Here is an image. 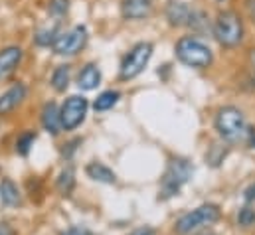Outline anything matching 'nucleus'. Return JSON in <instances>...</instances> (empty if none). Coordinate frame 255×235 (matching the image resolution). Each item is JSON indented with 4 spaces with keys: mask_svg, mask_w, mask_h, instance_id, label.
I'll return each mask as SVG.
<instances>
[{
    "mask_svg": "<svg viewBox=\"0 0 255 235\" xmlns=\"http://www.w3.org/2000/svg\"><path fill=\"white\" fill-rule=\"evenodd\" d=\"M220 208L216 204H204L196 210H192L188 214H184L176 224H174V232L178 235H188L200 228L212 226L220 220Z\"/></svg>",
    "mask_w": 255,
    "mask_h": 235,
    "instance_id": "obj_3",
    "label": "nucleus"
},
{
    "mask_svg": "<svg viewBox=\"0 0 255 235\" xmlns=\"http://www.w3.org/2000/svg\"><path fill=\"white\" fill-rule=\"evenodd\" d=\"M69 73H71L69 65H60V67H56V71L52 73V87H54L58 93H62V91L67 89V85H69Z\"/></svg>",
    "mask_w": 255,
    "mask_h": 235,
    "instance_id": "obj_18",
    "label": "nucleus"
},
{
    "mask_svg": "<svg viewBox=\"0 0 255 235\" xmlns=\"http://www.w3.org/2000/svg\"><path fill=\"white\" fill-rule=\"evenodd\" d=\"M246 200H248V202H254L255 200V186L246 190Z\"/></svg>",
    "mask_w": 255,
    "mask_h": 235,
    "instance_id": "obj_28",
    "label": "nucleus"
},
{
    "mask_svg": "<svg viewBox=\"0 0 255 235\" xmlns=\"http://www.w3.org/2000/svg\"><path fill=\"white\" fill-rule=\"evenodd\" d=\"M34 140H36V132H32V130L22 132L18 136V140H16V152L22 154V156H26L30 152V148L34 146Z\"/></svg>",
    "mask_w": 255,
    "mask_h": 235,
    "instance_id": "obj_20",
    "label": "nucleus"
},
{
    "mask_svg": "<svg viewBox=\"0 0 255 235\" xmlns=\"http://www.w3.org/2000/svg\"><path fill=\"white\" fill-rule=\"evenodd\" d=\"M85 172H87L89 178H93V180H97V182H103V184H113V182L117 180V178H115V172H113L109 166L101 164V162H91V164H87Z\"/></svg>",
    "mask_w": 255,
    "mask_h": 235,
    "instance_id": "obj_16",
    "label": "nucleus"
},
{
    "mask_svg": "<svg viewBox=\"0 0 255 235\" xmlns=\"http://www.w3.org/2000/svg\"><path fill=\"white\" fill-rule=\"evenodd\" d=\"M99 83H101V71H99V67H97L95 63H87V65L79 71V75H77V85H79V89H83V91H91V89H95Z\"/></svg>",
    "mask_w": 255,
    "mask_h": 235,
    "instance_id": "obj_14",
    "label": "nucleus"
},
{
    "mask_svg": "<svg viewBox=\"0 0 255 235\" xmlns=\"http://www.w3.org/2000/svg\"><path fill=\"white\" fill-rule=\"evenodd\" d=\"M128 235H154V230L152 228H138V230L130 232Z\"/></svg>",
    "mask_w": 255,
    "mask_h": 235,
    "instance_id": "obj_26",
    "label": "nucleus"
},
{
    "mask_svg": "<svg viewBox=\"0 0 255 235\" xmlns=\"http://www.w3.org/2000/svg\"><path fill=\"white\" fill-rule=\"evenodd\" d=\"M42 126L54 136L60 134V130H62V113L54 101L46 103L42 109Z\"/></svg>",
    "mask_w": 255,
    "mask_h": 235,
    "instance_id": "obj_13",
    "label": "nucleus"
},
{
    "mask_svg": "<svg viewBox=\"0 0 255 235\" xmlns=\"http://www.w3.org/2000/svg\"><path fill=\"white\" fill-rule=\"evenodd\" d=\"M164 14H166V20H168V24H170V26L180 28V26H190L196 12L192 10L186 2H180V0H170V2L166 4Z\"/></svg>",
    "mask_w": 255,
    "mask_h": 235,
    "instance_id": "obj_9",
    "label": "nucleus"
},
{
    "mask_svg": "<svg viewBox=\"0 0 255 235\" xmlns=\"http://www.w3.org/2000/svg\"><path fill=\"white\" fill-rule=\"evenodd\" d=\"M174 52H176V58L180 59L184 65L196 67V69L210 67V63H212V59H214L212 50H210L206 44H202L200 40L192 38V36L180 38V40L176 42Z\"/></svg>",
    "mask_w": 255,
    "mask_h": 235,
    "instance_id": "obj_2",
    "label": "nucleus"
},
{
    "mask_svg": "<svg viewBox=\"0 0 255 235\" xmlns=\"http://www.w3.org/2000/svg\"><path fill=\"white\" fill-rule=\"evenodd\" d=\"M119 97H121L119 91H103V93L95 99L93 109H95V111H109V109H113V107L117 105Z\"/></svg>",
    "mask_w": 255,
    "mask_h": 235,
    "instance_id": "obj_17",
    "label": "nucleus"
},
{
    "mask_svg": "<svg viewBox=\"0 0 255 235\" xmlns=\"http://www.w3.org/2000/svg\"><path fill=\"white\" fill-rule=\"evenodd\" d=\"M0 200H2V204H6V206H20V192H18V186L12 182V180H8V178H4L2 182H0Z\"/></svg>",
    "mask_w": 255,
    "mask_h": 235,
    "instance_id": "obj_15",
    "label": "nucleus"
},
{
    "mask_svg": "<svg viewBox=\"0 0 255 235\" xmlns=\"http://www.w3.org/2000/svg\"><path fill=\"white\" fill-rule=\"evenodd\" d=\"M24 99H26V85H24V83L12 85L8 91H4V93L0 95V115H8V113L14 111Z\"/></svg>",
    "mask_w": 255,
    "mask_h": 235,
    "instance_id": "obj_10",
    "label": "nucleus"
},
{
    "mask_svg": "<svg viewBox=\"0 0 255 235\" xmlns=\"http://www.w3.org/2000/svg\"><path fill=\"white\" fill-rule=\"evenodd\" d=\"M62 235H95L91 230H87V228H81V226H73V228H69V230H65Z\"/></svg>",
    "mask_w": 255,
    "mask_h": 235,
    "instance_id": "obj_24",
    "label": "nucleus"
},
{
    "mask_svg": "<svg viewBox=\"0 0 255 235\" xmlns=\"http://www.w3.org/2000/svg\"><path fill=\"white\" fill-rule=\"evenodd\" d=\"M216 130L226 140H240L246 134V117L238 107H222L216 115Z\"/></svg>",
    "mask_w": 255,
    "mask_h": 235,
    "instance_id": "obj_6",
    "label": "nucleus"
},
{
    "mask_svg": "<svg viewBox=\"0 0 255 235\" xmlns=\"http://www.w3.org/2000/svg\"><path fill=\"white\" fill-rule=\"evenodd\" d=\"M85 44H87V28L73 26L71 30L58 36V40L54 42L52 48L58 56H75L85 48Z\"/></svg>",
    "mask_w": 255,
    "mask_h": 235,
    "instance_id": "obj_7",
    "label": "nucleus"
},
{
    "mask_svg": "<svg viewBox=\"0 0 255 235\" xmlns=\"http://www.w3.org/2000/svg\"><path fill=\"white\" fill-rule=\"evenodd\" d=\"M56 186H58L60 194L69 196V194L73 192V186H75V172H73V168H65V170H62V174H60V178H58Z\"/></svg>",
    "mask_w": 255,
    "mask_h": 235,
    "instance_id": "obj_19",
    "label": "nucleus"
},
{
    "mask_svg": "<svg viewBox=\"0 0 255 235\" xmlns=\"http://www.w3.org/2000/svg\"><path fill=\"white\" fill-rule=\"evenodd\" d=\"M22 61V50L18 46H8L0 52V79L8 77Z\"/></svg>",
    "mask_w": 255,
    "mask_h": 235,
    "instance_id": "obj_12",
    "label": "nucleus"
},
{
    "mask_svg": "<svg viewBox=\"0 0 255 235\" xmlns=\"http://www.w3.org/2000/svg\"><path fill=\"white\" fill-rule=\"evenodd\" d=\"M192 178V166L186 158H172L166 166V172L160 182L162 198H172L180 192V188Z\"/></svg>",
    "mask_w": 255,
    "mask_h": 235,
    "instance_id": "obj_5",
    "label": "nucleus"
},
{
    "mask_svg": "<svg viewBox=\"0 0 255 235\" xmlns=\"http://www.w3.org/2000/svg\"><path fill=\"white\" fill-rule=\"evenodd\" d=\"M87 99L81 95H71L69 99H65V103L62 105L60 113H62V128L64 130H73L77 128L87 115Z\"/></svg>",
    "mask_w": 255,
    "mask_h": 235,
    "instance_id": "obj_8",
    "label": "nucleus"
},
{
    "mask_svg": "<svg viewBox=\"0 0 255 235\" xmlns=\"http://www.w3.org/2000/svg\"><path fill=\"white\" fill-rule=\"evenodd\" d=\"M69 8V0H50V14L52 16H64Z\"/></svg>",
    "mask_w": 255,
    "mask_h": 235,
    "instance_id": "obj_22",
    "label": "nucleus"
},
{
    "mask_svg": "<svg viewBox=\"0 0 255 235\" xmlns=\"http://www.w3.org/2000/svg\"><path fill=\"white\" fill-rule=\"evenodd\" d=\"M248 14H250L252 22L255 24V0H248Z\"/></svg>",
    "mask_w": 255,
    "mask_h": 235,
    "instance_id": "obj_27",
    "label": "nucleus"
},
{
    "mask_svg": "<svg viewBox=\"0 0 255 235\" xmlns=\"http://www.w3.org/2000/svg\"><path fill=\"white\" fill-rule=\"evenodd\" d=\"M152 2L150 0H123L121 2V14L127 20H142L150 14Z\"/></svg>",
    "mask_w": 255,
    "mask_h": 235,
    "instance_id": "obj_11",
    "label": "nucleus"
},
{
    "mask_svg": "<svg viewBox=\"0 0 255 235\" xmlns=\"http://www.w3.org/2000/svg\"><path fill=\"white\" fill-rule=\"evenodd\" d=\"M238 220H240V224H242V226H246V228L254 226L255 224V210H252V208H244V210L240 212Z\"/></svg>",
    "mask_w": 255,
    "mask_h": 235,
    "instance_id": "obj_23",
    "label": "nucleus"
},
{
    "mask_svg": "<svg viewBox=\"0 0 255 235\" xmlns=\"http://www.w3.org/2000/svg\"><path fill=\"white\" fill-rule=\"evenodd\" d=\"M214 38L224 48H234L244 40V20L234 10H224L216 16L212 26Z\"/></svg>",
    "mask_w": 255,
    "mask_h": 235,
    "instance_id": "obj_1",
    "label": "nucleus"
},
{
    "mask_svg": "<svg viewBox=\"0 0 255 235\" xmlns=\"http://www.w3.org/2000/svg\"><path fill=\"white\" fill-rule=\"evenodd\" d=\"M58 30H56V26L54 28H46V30H40L36 36H34V40H36V44L38 46H54V42L58 40Z\"/></svg>",
    "mask_w": 255,
    "mask_h": 235,
    "instance_id": "obj_21",
    "label": "nucleus"
},
{
    "mask_svg": "<svg viewBox=\"0 0 255 235\" xmlns=\"http://www.w3.org/2000/svg\"><path fill=\"white\" fill-rule=\"evenodd\" d=\"M0 235H16V230H14L10 224L0 222Z\"/></svg>",
    "mask_w": 255,
    "mask_h": 235,
    "instance_id": "obj_25",
    "label": "nucleus"
},
{
    "mask_svg": "<svg viewBox=\"0 0 255 235\" xmlns=\"http://www.w3.org/2000/svg\"><path fill=\"white\" fill-rule=\"evenodd\" d=\"M152 44L150 42H138L134 44L127 52V56L121 61L119 67V79L121 81H130L136 75H140L144 71V67L148 65V61L152 58Z\"/></svg>",
    "mask_w": 255,
    "mask_h": 235,
    "instance_id": "obj_4",
    "label": "nucleus"
}]
</instances>
